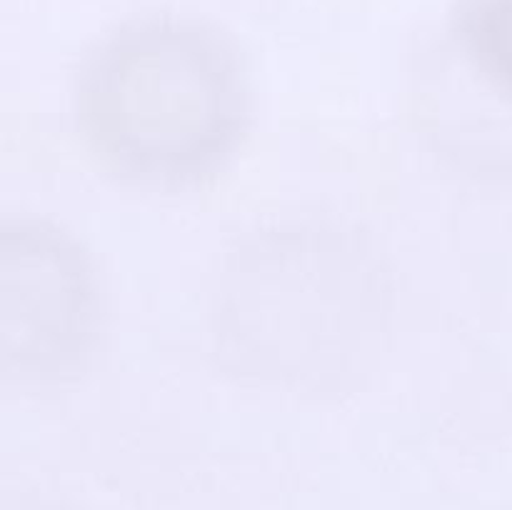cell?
<instances>
[{"label": "cell", "mask_w": 512, "mask_h": 510, "mask_svg": "<svg viewBox=\"0 0 512 510\" xmlns=\"http://www.w3.org/2000/svg\"><path fill=\"white\" fill-rule=\"evenodd\" d=\"M250 78L238 45L180 15L130 20L88 50L75 75L80 138L105 170L153 188H183L223 170L250 123Z\"/></svg>", "instance_id": "6da1fadb"}, {"label": "cell", "mask_w": 512, "mask_h": 510, "mask_svg": "<svg viewBox=\"0 0 512 510\" xmlns=\"http://www.w3.org/2000/svg\"><path fill=\"white\" fill-rule=\"evenodd\" d=\"M450 30L468 68L512 105V0H455Z\"/></svg>", "instance_id": "277c9868"}, {"label": "cell", "mask_w": 512, "mask_h": 510, "mask_svg": "<svg viewBox=\"0 0 512 510\" xmlns=\"http://www.w3.org/2000/svg\"><path fill=\"white\" fill-rule=\"evenodd\" d=\"M3 368L23 380L70 375L98 330L93 268L70 235L38 220H5Z\"/></svg>", "instance_id": "3957f363"}, {"label": "cell", "mask_w": 512, "mask_h": 510, "mask_svg": "<svg viewBox=\"0 0 512 510\" xmlns=\"http://www.w3.org/2000/svg\"><path fill=\"white\" fill-rule=\"evenodd\" d=\"M378 268L338 230L275 233L250 245L218 295L220 340L253 375L325 378L343 368L350 335L380 330Z\"/></svg>", "instance_id": "7a4b0ae2"}]
</instances>
